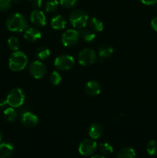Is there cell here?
<instances>
[{
    "instance_id": "cell-1",
    "label": "cell",
    "mask_w": 157,
    "mask_h": 158,
    "mask_svg": "<svg viewBox=\"0 0 157 158\" xmlns=\"http://www.w3.org/2000/svg\"><path fill=\"white\" fill-rule=\"evenodd\" d=\"M6 28L10 32H23L29 26L26 17L21 13H13L8 17L6 20Z\"/></svg>"
},
{
    "instance_id": "cell-2",
    "label": "cell",
    "mask_w": 157,
    "mask_h": 158,
    "mask_svg": "<svg viewBox=\"0 0 157 158\" xmlns=\"http://www.w3.org/2000/svg\"><path fill=\"white\" fill-rule=\"evenodd\" d=\"M28 64V57L21 51H15L10 56L9 60V66L11 70L19 72L24 69Z\"/></svg>"
},
{
    "instance_id": "cell-3",
    "label": "cell",
    "mask_w": 157,
    "mask_h": 158,
    "mask_svg": "<svg viewBox=\"0 0 157 158\" xmlns=\"http://www.w3.org/2000/svg\"><path fill=\"white\" fill-rule=\"evenodd\" d=\"M71 25L75 29H82L85 28L89 21V16L87 13L81 9H75L72 11L69 16Z\"/></svg>"
},
{
    "instance_id": "cell-4",
    "label": "cell",
    "mask_w": 157,
    "mask_h": 158,
    "mask_svg": "<svg viewBox=\"0 0 157 158\" xmlns=\"http://www.w3.org/2000/svg\"><path fill=\"white\" fill-rule=\"evenodd\" d=\"M26 99L24 92L21 88L15 87L11 89L6 97V102L11 107L18 108L23 105Z\"/></svg>"
},
{
    "instance_id": "cell-5",
    "label": "cell",
    "mask_w": 157,
    "mask_h": 158,
    "mask_svg": "<svg viewBox=\"0 0 157 158\" xmlns=\"http://www.w3.org/2000/svg\"><path fill=\"white\" fill-rule=\"evenodd\" d=\"M54 65L55 68L60 71L69 70L72 69L75 65V60L72 56L63 54L55 58Z\"/></svg>"
},
{
    "instance_id": "cell-6",
    "label": "cell",
    "mask_w": 157,
    "mask_h": 158,
    "mask_svg": "<svg viewBox=\"0 0 157 158\" xmlns=\"http://www.w3.org/2000/svg\"><path fill=\"white\" fill-rule=\"evenodd\" d=\"M29 72L33 78L39 80L46 76V66L40 60H34L29 65Z\"/></svg>"
},
{
    "instance_id": "cell-7",
    "label": "cell",
    "mask_w": 157,
    "mask_h": 158,
    "mask_svg": "<svg viewBox=\"0 0 157 158\" xmlns=\"http://www.w3.org/2000/svg\"><path fill=\"white\" fill-rule=\"evenodd\" d=\"M78 63L83 66H87L92 64L96 60V53L93 49L86 48L82 49L78 56Z\"/></svg>"
},
{
    "instance_id": "cell-8",
    "label": "cell",
    "mask_w": 157,
    "mask_h": 158,
    "mask_svg": "<svg viewBox=\"0 0 157 158\" xmlns=\"http://www.w3.org/2000/svg\"><path fill=\"white\" fill-rule=\"evenodd\" d=\"M79 32L76 29H68L62 35V43L66 47H71L76 44L79 40Z\"/></svg>"
},
{
    "instance_id": "cell-9",
    "label": "cell",
    "mask_w": 157,
    "mask_h": 158,
    "mask_svg": "<svg viewBox=\"0 0 157 158\" xmlns=\"http://www.w3.org/2000/svg\"><path fill=\"white\" fill-rule=\"evenodd\" d=\"M97 148V143L93 139L83 140L78 145V152L83 156H91L95 153Z\"/></svg>"
},
{
    "instance_id": "cell-10",
    "label": "cell",
    "mask_w": 157,
    "mask_h": 158,
    "mask_svg": "<svg viewBox=\"0 0 157 158\" xmlns=\"http://www.w3.org/2000/svg\"><path fill=\"white\" fill-rule=\"evenodd\" d=\"M22 123L28 128H32L38 123V118L35 114L30 111H25L21 114Z\"/></svg>"
},
{
    "instance_id": "cell-11",
    "label": "cell",
    "mask_w": 157,
    "mask_h": 158,
    "mask_svg": "<svg viewBox=\"0 0 157 158\" xmlns=\"http://www.w3.org/2000/svg\"><path fill=\"white\" fill-rule=\"evenodd\" d=\"M30 20L32 23L38 27H42L46 25V17L44 12L38 9L32 11L30 15Z\"/></svg>"
},
{
    "instance_id": "cell-12",
    "label": "cell",
    "mask_w": 157,
    "mask_h": 158,
    "mask_svg": "<svg viewBox=\"0 0 157 158\" xmlns=\"http://www.w3.org/2000/svg\"><path fill=\"white\" fill-rule=\"evenodd\" d=\"M42 37V33L35 27H28L24 31V38L30 43H34Z\"/></svg>"
},
{
    "instance_id": "cell-13",
    "label": "cell",
    "mask_w": 157,
    "mask_h": 158,
    "mask_svg": "<svg viewBox=\"0 0 157 158\" xmlns=\"http://www.w3.org/2000/svg\"><path fill=\"white\" fill-rule=\"evenodd\" d=\"M86 93L89 96H97L101 92V86L96 80H89L85 86Z\"/></svg>"
},
{
    "instance_id": "cell-14",
    "label": "cell",
    "mask_w": 157,
    "mask_h": 158,
    "mask_svg": "<svg viewBox=\"0 0 157 158\" xmlns=\"http://www.w3.org/2000/svg\"><path fill=\"white\" fill-rule=\"evenodd\" d=\"M14 152V147L11 143L0 142V158H9Z\"/></svg>"
},
{
    "instance_id": "cell-15",
    "label": "cell",
    "mask_w": 157,
    "mask_h": 158,
    "mask_svg": "<svg viewBox=\"0 0 157 158\" xmlns=\"http://www.w3.org/2000/svg\"><path fill=\"white\" fill-rule=\"evenodd\" d=\"M103 134V129L101 125L98 123H92L89 127V135L93 140H96L101 137Z\"/></svg>"
},
{
    "instance_id": "cell-16",
    "label": "cell",
    "mask_w": 157,
    "mask_h": 158,
    "mask_svg": "<svg viewBox=\"0 0 157 158\" xmlns=\"http://www.w3.org/2000/svg\"><path fill=\"white\" fill-rule=\"evenodd\" d=\"M51 26L55 30H62L66 26V20L62 15H57L51 19Z\"/></svg>"
},
{
    "instance_id": "cell-17",
    "label": "cell",
    "mask_w": 157,
    "mask_h": 158,
    "mask_svg": "<svg viewBox=\"0 0 157 158\" xmlns=\"http://www.w3.org/2000/svg\"><path fill=\"white\" fill-rule=\"evenodd\" d=\"M79 35L82 37V39L86 43H92L95 38V32L92 29L90 30V29H86V28L80 29Z\"/></svg>"
},
{
    "instance_id": "cell-18",
    "label": "cell",
    "mask_w": 157,
    "mask_h": 158,
    "mask_svg": "<svg viewBox=\"0 0 157 158\" xmlns=\"http://www.w3.org/2000/svg\"><path fill=\"white\" fill-rule=\"evenodd\" d=\"M3 115H4V118L7 120L9 123H14L15 120H17L18 117V113L17 111L14 109L13 107H9L6 108L3 112Z\"/></svg>"
},
{
    "instance_id": "cell-19",
    "label": "cell",
    "mask_w": 157,
    "mask_h": 158,
    "mask_svg": "<svg viewBox=\"0 0 157 158\" xmlns=\"http://www.w3.org/2000/svg\"><path fill=\"white\" fill-rule=\"evenodd\" d=\"M113 48L112 46L108 44L102 45L99 49V55L100 58H108L113 53Z\"/></svg>"
},
{
    "instance_id": "cell-20",
    "label": "cell",
    "mask_w": 157,
    "mask_h": 158,
    "mask_svg": "<svg viewBox=\"0 0 157 158\" xmlns=\"http://www.w3.org/2000/svg\"><path fill=\"white\" fill-rule=\"evenodd\" d=\"M135 152L132 148L126 147L119 151L116 158H135Z\"/></svg>"
},
{
    "instance_id": "cell-21",
    "label": "cell",
    "mask_w": 157,
    "mask_h": 158,
    "mask_svg": "<svg viewBox=\"0 0 157 158\" xmlns=\"http://www.w3.org/2000/svg\"><path fill=\"white\" fill-rule=\"evenodd\" d=\"M89 26H90L91 29L93 32H102L103 29H104L103 22L99 19L95 18V17H93V18H92L89 20Z\"/></svg>"
},
{
    "instance_id": "cell-22",
    "label": "cell",
    "mask_w": 157,
    "mask_h": 158,
    "mask_svg": "<svg viewBox=\"0 0 157 158\" xmlns=\"http://www.w3.org/2000/svg\"><path fill=\"white\" fill-rule=\"evenodd\" d=\"M36 56L39 60H46L50 56V50L46 47H40L36 51Z\"/></svg>"
},
{
    "instance_id": "cell-23",
    "label": "cell",
    "mask_w": 157,
    "mask_h": 158,
    "mask_svg": "<svg viewBox=\"0 0 157 158\" xmlns=\"http://www.w3.org/2000/svg\"><path fill=\"white\" fill-rule=\"evenodd\" d=\"M58 0H48L45 5V9L47 12H54L58 7Z\"/></svg>"
},
{
    "instance_id": "cell-24",
    "label": "cell",
    "mask_w": 157,
    "mask_h": 158,
    "mask_svg": "<svg viewBox=\"0 0 157 158\" xmlns=\"http://www.w3.org/2000/svg\"><path fill=\"white\" fill-rule=\"evenodd\" d=\"M99 151L104 155H109L113 152V148L110 143L107 142H103L99 144Z\"/></svg>"
},
{
    "instance_id": "cell-25",
    "label": "cell",
    "mask_w": 157,
    "mask_h": 158,
    "mask_svg": "<svg viewBox=\"0 0 157 158\" xmlns=\"http://www.w3.org/2000/svg\"><path fill=\"white\" fill-rule=\"evenodd\" d=\"M49 81L54 86H58L62 81V76L58 71H52L49 76Z\"/></svg>"
},
{
    "instance_id": "cell-26",
    "label": "cell",
    "mask_w": 157,
    "mask_h": 158,
    "mask_svg": "<svg viewBox=\"0 0 157 158\" xmlns=\"http://www.w3.org/2000/svg\"><path fill=\"white\" fill-rule=\"evenodd\" d=\"M7 44L9 49H10L11 50L14 51V52H15V51H18L20 46L19 41H18V39L15 36L9 37V40H8Z\"/></svg>"
},
{
    "instance_id": "cell-27",
    "label": "cell",
    "mask_w": 157,
    "mask_h": 158,
    "mask_svg": "<svg viewBox=\"0 0 157 158\" xmlns=\"http://www.w3.org/2000/svg\"><path fill=\"white\" fill-rule=\"evenodd\" d=\"M146 150L149 155L154 156L157 154V142L154 140H151L148 142Z\"/></svg>"
},
{
    "instance_id": "cell-28",
    "label": "cell",
    "mask_w": 157,
    "mask_h": 158,
    "mask_svg": "<svg viewBox=\"0 0 157 158\" xmlns=\"http://www.w3.org/2000/svg\"><path fill=\"white\" fill-rule=\"evenodd\" d=\"M59 2L60 4H61L63 7L67 8V9H71V8L76 6L78 0H59Z\"/></svg>"
},
{
    "instance_id": "cell-29",
    "label": "cell",
    "mask_w": 157,
    "mask_h": 158,
    "mask_svg": "<svg viewBox=\"0 0 157 158\" xmlns=\"http://www.w3.org/2000/svg\"><path fill=\"white\" fill-rule=\"evenodd\" d=\"M12 0H0V11L6 12L12 6Z\"/></svg>"
},
{
    "instance_id": "cell-30",
    "label": "cell",
    "mask_w": 157,
    "mask_h": 158,
    "mask_svg": "<svg viewBox=\"0 0 157 158\" xmlns=\"http://www.w3.org/2000/svg\"><path fill=\"white\" fill-rule=\"evenodd\" d=\"M32 5H33V7L35 8L36 9H39V8H41L42 5V0H33Z\"/></svg>"
},
{
    "instance_id": "cell-31",
    "label": "cell",
    "mask_w": 157,
    "mask_h": 158,
    "mask_svg": "<svg viewBox=\"0 0 157 158\" xmlns=\"http://www.w3.org/2000/svg\"><path fill=\"white\" fill-rule=\"evenodd\" d=\"M141 2L146 6H152L157 3V0H141Z\"/></svg>"
},
{
    "instance_id": "cell-32",
    "label": "cell",
    "mask_w": 157,
    "mask_h": 158,
    "mask_svg": "<svg viewBox=\"0 0 157 158\" xmlns=\"http://www.w3.org/2000/svg\"><path fill=\"white\" fill-rule=\"evenodd\" d=\"M151 26L154 30L157 32V17L152 19V21H151Z\"/></svg>"
},
{
    "instance_id": "cell-33",
    "label": "cell",
    "mask_w": 157,
    "mask_h": 158,
    "mask_svg": "<svg viewBox=\"0 0 157 158\" xmlns=\"http://www.w3.org/2000/svg\"><path fill=\"white\" fill-rule=\"evenodd\" d=\"M7 104L8 103H7V102H6V100H3V99L0 100V109H2V108H4Z\"/></svg>"
},
{
    "instance_id": "cell-34",
    "label": "cell",
    "mask_w": 157,
    "mask_h": 158,
    "mask_svg": "<svg viewBox=\"0 0 157 158\" xmlns=\"http://www.w3.org/2000/svg\"><path fill=\"white\" fill-rule=\"evenodd\" d=\"M91 158H106L105 157H103V156H102V155H95V156H92V157Z\"/></svg>"
},
{
    "instance_id": "cell-35",
    "label": "cell",
    "mask_w": 157,
    "mask_h": 158,
    "mask_svg": "<svg viewBox=\"0 0 157 158\" xmlns=\"http://www.w3.org/2000/svg\"><path fill=\"white\" fill-rule=\"evenodd\" d=\"M19 1H20V0H12V2H15V3L18 2H19Z\"/></svg>"
},
{
    "instance_id": "cell-36",
    "label": "cell",
    "mask_w": 157,
    "mask_h": 158,
    "mask_svg": "<svg viewBox=\"0 0 157 158\" xmlns=\"http://www.w3.org/2000/svg\"><path fill=\"white\" fill-rule=\"evenodd\" d=\"M2 133L0 132V142L2 141Z\"/></svg>"
},
{
    "instance_id": "cell-37",
    "label": "cell",
    "mask_w": 157,
    "mask_h": 158,
    "mask_svg": "<svg viewBox=\"0 0 157 158\" xmlns=\"http://www.w3.org/2000/svg\"><path fill=\"white\" fill-rule=\"evenodd\" d=\"M30 1H33V0H30Z\"/></svg>"
}]
</instances>
